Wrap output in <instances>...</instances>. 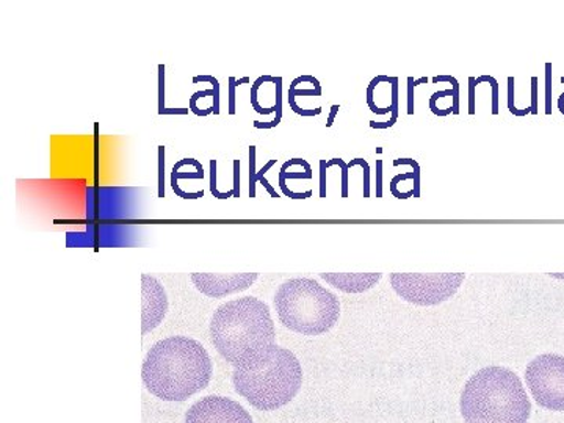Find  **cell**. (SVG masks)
I'll return each mask as SVG.
<instances>
[{"mask_svg":"<svg viewBox=\"0 0 564 423\" xmlns=\"http://www.w3.org/2000/svg\"><path fill=\"white\" fill-rule=\"evenodd\" d=\"M210 339L234 369L262 361L276 347V333L269 304L254 296L232 300L215 311Z\"/></svg>","mask_w":564,"mask_h":423,"instance_id":"obj_1","label":"cell"},{"mask_svg":"<svg viewBox=\"0 0 564 423\" xmlns=\"http://www.w3.org/2000/svg\"><path fill=\"white\" fill-rule=\"evenodd\" d=\"M212 359L198 340L173 336L152 345L144 358L143 383L163 402H185L210 383Z\"/></svg>","mask_w":564,"mask_h":423,"instance_id":"obj_2","label":"cell"},{"mask_svg":"<svg viewBox=\"0 0 564 423\" xmlns=\"http://www.w3.org/2000/svg\"><path fill=\"white\" fill-rule=\"evenodd\" d=\"M462 413L467 423H527L532 403L513 370L486 367L464 386Z\"/></svg>","mask_w":564,"mask_h":423,"instance_id":"obj_3","label":"cell"},{"mask_svg":"<svg viewBox=\"0 0 564 423\" xmlns=\"http://www.w3.org/2000/svg\"><path fill=\"white\" fill-rule=\"evenodd\" d=\"M232 383L251 406L274 411L291 403L302 389V364L291 350L276 345L254 366L234 369Z\"/></svg>","mask_w":564,"mask_h":423,"instance_id":"obj_4","label":"cell"},{"mask_svg":"<svg viewBox=\"0 0 564 423\" xmlns=\"http://www.w3.org/2000/svg\"><path fill=\"white\" fill-rule=\"evenodd\" d=\"M273 302L282 325L303 336H321L339 322V299L311 278L285 281Z\"/></svg>","mask_w":564,"mask_h":423,"instance_id":"obj_5","label":"cell"},{"mask_svg":"<svg viewBox=\"0 0 564 423\" xmlns=\"http://www.w3.org/2000/svg\"><path fill=\"white\" fill-rule=\"evenodd\" d=\"M464 278V273H392L391 284L404 302L436 306L458 292Z\"/></svg>","mask_w":564,"mask_h":423,"instance_id":"obj_6","label":"cell"},{"mask_svg":"<svg viewBox=\"0 0 564 423\" xmlns=\"http://www.w3.org/2000/svg\"><path fill=\"white\" fill-rule=\"evenodd\" d=\"M525 380L540 406L564 411V356H538L527 367Z\"/></svg>","mask_w":564,"mask_h":423,"instance_id":"obj_7","label":"cell"},{"mask_svg":"<svg viewBox=\"0 0 564 423\" xmlns=\"http://www.w3.org/2000/svg\"><path fill=\"white\" fill-rule=\"evenodd\" d=\"M185 423H254L242 404L220 395L204 397L185 414Z\"/></svg>","mask_w":564,"mask_h":423,"instance_id":"obj_8","label":"cell"},{"mask_svg":"<svg viewBox=\"0 0 564 423\" xmlns=\"http://www.w3.org/2000/svg\"><path fill=\"white\" fill-rule=\"evenodd\" d=\"M259 273H193L192 282L195 288L210 299H223L250 289L258 280Z\"/></svg>","mask_w":564,"mask_h":423,"instance_id":"obj_9","label":"cell"},{"mask_svg":"<svg viewBox=\"0 0 564 423\" xmlns=\"http://www.w3.org/2000/svg\"><path fill=\"white\" fill-rule=\"evenodd\" d=\"M141 293H143L141 333L148 334L158 328L169 313V296L161 282L150 274L141 276Z\"/></svg>","mask_w":564,"mask_h":423,"instance_id":"obj_10","label":"cell"},{"mask_svg":"<svg viewBox=\"0 0 564 423\" xmlns=\"http://www.w3.org/2000/svg\"><path fill=\"white\" fill-rule=\"evenodd\" d=\"M408 165L413 173L397 174L391 181L392 195L397 199L421 198V165L414 159H397L393 166Z\"/></svg>","mask_w":564,"mask_h":423,"instance_id":"obj_11","label":"cell"},{"mask_svg":"<svg viewBox=\"0 0 564 423\" xmlns=\"http://www.w3.org/2000/svg\"><path fill=\"white\" fill-rule=\"evenodd\" d=\"M322 280L345 293L370 291L381 281V273H321Z\"/></svg>","mask_w":564,"mask_h":423,"instance_id":"obj_12","label":"cell"},{"mask_svg":"<svg viewBox=\"0 0 564 423\" xmlns=\"http://www.w3.org/2000/svg\"><path fill=\"white\" fill-rule=\"evenodd\" d=\"M204 170L202 162L196 161V159H184V161H180L176 165L173 166L172 173V187L174 193H176L180 198L184 199H198L203 198L204 192L196 193H185L180 188V184L177 181L180 180H203Z\"/></svg>","mask_w":564,"mask_h":423,"instance_id":"obj_13","label":"cell"},{"mask_svg":"<svg viewBox=\"0 0 564 423\" xmlns=\"http://www.w3.org/2000/svg\"><path fill=\"white\" fill-rule=\"evenodd\" d=\"M274 163H276V161H270L263 166L261 172H256V147H250V198H256V184H258V181L261 182L262 187L272 195V198H280V195H278L276 191L270 185V182L263 177V174L269 172Z\"/></svg>","mask_w":564,"mask_h":423,"instance_id":"obj_14","label":"cell"},{"mask_svg":"<svg viewBox=\"0 0 564 423\" xmlns=\"http://www.w3.org/2000/svg\"><path fill=\"white\" fill-rule=\"evenodd\" d=\"M199 82H209V84L214 85V115L220 113V84L215 79L214 76H196L193 77V84H199Z\"/></svg>","mask_w":564,"mask_h":423,"instance_id":"obj_15","label":"cell"},{"mask_svg":"<svg viewBox=\"0 0 564 423\" xmlns=\"http://www.w3.org/2000/svg\"><path fill=\"white\" fill-rule=\"evenodd\" d=\"M485 82H488V84H491L492 88V115H499V84H497V80L494 79L491 76H481V77H475V84L480 85L485 84Z\"/></svg>","mask_w":564,"mask_h":423,"instance_id":"obj_16","label":"cell"},{"mask_svg":"<svg viewBox=\"0 0 564 423\" xmlns=\"http://www.w3.org/2000/svg\"><path fill=\"white\" fill-rule=\"evenodd\" d=\"M210 192L214 195V198L217 199H228L232 198L234 191L220 193L217 188V161H210Z\"/></svg>","mask_w":564,"mask_h":423,"instance_id":"obj_17","label":"cell"},{"mask_svg":"<svg viewBox=\"0 0 564 423\" xmlns=\"http://www.w3.org/2000/svg\"><path fill=\"white\" fill-rule=\"evenodd\" d=\"M508 109L514 117H525V115L532 113V109L519 110L514 106V77H508Z\"/></svg>","mask_w":564,"mask_h":423,"instance_id":"obj_18","label":"cell"},{"mask_svg":"<svg viewBox=\"0 0 564 423\" xmlns=\"http://www.w3.org/2000/svg\"><path fill=\"white\" fill-rule=\"evenodd\" d=\"M356 165H361L364 170V198H370V165L364 159H355L348 163V170Z\"/></svg>","mask_w":564,"mask_h":423,"instance_id":"obj_19","label":"cell"},{"mask_svg":"<svg viewBox=\"0 0 564 423\" xmlns=\"http://www.w3.org/2000/svg\"><path fill=\"white\" fill-rule=\"evenodd\" d=\"M552 113V63H545V115Z\"/></svg>","mask_w":564,"mask_h":423,"instance_id":"obj_20","label":"cell"},{"mask_svg":"<svg viewBox=\"0 0 564 423\" xmlns=\"http://www.w3.org/2000/svg\"><path fill=\"white\" fill-rule=\"evenodd\" d=\"M165 196V147H159V198Z\"/></svg>","mask_w":564,"mask_h":423,"instance_id":"obj_21","label":"cell"},{"mask_svg":"<svg viewBox=\"0 0 564 423\" xmlns=\"http://www.w3.org/2000/svg\"><path fill=\"white\" fill-rule=\"evenodd\" d=\"M437 82H448L452 84V88H454L455 96L454 102H452V107H454V115H459V84L455 77L452 76H436L433 77V84H437Z\"/></svg>","mask_w":564,"mask_h":423,"instance_id":"obj_22","label":"cell"},{"mask_svg":"<svg viewBox=\"0 0 564 423\" xmlns=\"http://www.w3.org/2000/svg\"><path fill=\"white\" fill-rule=\"evenodd\" d=\"M334 165H339L343 170V198H348V163H345L343 159H333V161L326 162V169H332Z\"/></svg>","mask_w":564,"mask_h":423,"instance_id":"obj_23","label":"cell"},{"mask_svg":"<svg viewBox=\"0 0 564 423\" xmlns=\"http://www.w3.org/2000/svg\"><path fill=\"white\" fill-rule=\"evenodd\" d=\"M165 109V65H159V115Z\"/></svg>","mask_w":564,"mask_h":423,"instance_id":"obj_24","label":"cell"},{"mask_svg":"<svg viewBox=\"0 0 564 423\" xmlns=\"http://www.w3.org/2000/svg\"><path fill=\"white\" fill-rule=\"evenodd\" d=\"M288 180H313V170L311 172H304V173H288V172H280V187L285 188L288 185H285V182Z\"/></svg>","mask_w":564,"mask_h":423,"instance_id":"obj_25","label":"cell"},{"mask_svg":"<svg viewBox=\"0 0 564 423\" xmlns=\"http://www.w3.org/2000/svg\"><path fill=\"white\" fill-rule=\"evenodd\" d=\"M289 106L291 109L295 111L296 115H302V117H317V115L322 113V107H317L315 110H304L299 104L295 102V96L289 93Z\"/></svg>","mask_w":564,"mask_h":423,"instance_id":"obj_26","label":"cell"},{"mask_svg":"<svg viewBox=\"0 0 564 423\" xmlns=\"http://www.w3.org/2000/svg\"><path fill=\"white\" fill-rule=\"evenodd\" d=\"M274 87H276V104H274V107H276V118H274V121L281 122V118H282V79H281V77H276V82H274Z\"/></svg>","mask_w":564,"mask_h":423,"instance_id":"obj_27","label":"cell"},{"mask_svg":"<svg viewBox=\"0 0 564 423\" xmlns=\"http://www.w3.org/2000/svg\"><path fill=\"white\" fill-rule=\"evenodd\" d=\"M236 77H229V115H236Z\"/></svg>","mask_w":564,"mask_h":423,"instance_id":"obj_28","label":"cell"},{"mask_svg":"<svg viewBox=\"0 0 564 423\" xmlns=\"http://www.w3.org/2000/svg\"><path fill=\"white\" fill-rule=\"evenodd\" d=\"M414 77H408V115H414Z\"/></svg>","mask_w":564,"mask_h":423,"instance_id":"obj_29","label":"cell"},{"mask_svg":"<svg viewBox=\"0 0 564 423\" xmlns=\"http://www.w3.org/2000/svg\"><path fill=\"white\" fill-rule=\"evenodd\" d=\"M234 198H240V161H234Z\"/></svg>","mask_w":564,"mask_h":423,"instance_id":"obj_30","label":"cell"},{"mask_svg":"<svg viewBox=\"0 0 564 423\" xmlns=\"http://www.w3.org/2000/svg\"><path fill=\"white\" fill-rule=\"evenodd\" d=\"M377 198H383V161H377Z\"/></svg>","mask_w":564,"mask_h":423,"instance_id":"obj_31","label":"cell"},{"mask_svg":"<svg viewBox=\"0 0 564 423\" xmlns=\"http://www.w3.org/2000/svg\"><path fill=\"white\" fill-rule=\"evenodd\" d=\"M475 88H477V84H475V77H469V115H475V109H477Z\"/></svg>","mask_w":564,"mask_h":423,"instance_id":"obj_32","label":"cell"},{"mask_svg":"<svg viewBox=\"0 0 564 423\" xmlns=\"http://www.w3.org/2000/svg\"><path fill=\"white\" fill-rule=\"evenodd\" d=\"M397 120H399V110L393 111L391 120L386 122H375L370 121V128L372 129H389L392 128L393 124H395Z\"/></svg>","mask_w":564,"mask_h":423,"instance_id":"obj_33","label":"cell"},{"mask_svg":"<svg viewBox=\"0 0 564 423\" xmlns=\"http://www.w3.org/2000/svg\"><path fill=\"white\" fill-rule=\"evenodd\" d=\"M532 109L533 115H538V77H532Z\"/></svg>","mask_w":564,"mask_h":423,"instance_id":"obj_34","label":"cell"},{"mask_svg":"<svg viewBox=\"0 0 564 423\" xmlns=\"http://www.w3.org/2000/svg\"><path fill=\"white\" fill-rule=\"evenodd\" d=\"M326 161H321V198H326Z\"/></svg>","mask_w":564,"mask_h":423,"instance_id":"obj_35","label":"cell"},{"mask_svg":"<svg viewBox=\"0 0 564 423\" xmlns=\"http://www.w3.org/2000/svg\"><path fill=\"white\" fill-rule=\"evenodd\" d=\"M289 93H291V95L295 96H322V91H318V90H315V88H313V90H295V91H291L289 90Z\"/></svg>","mask_w":564,"mask_h":423,"instance_id":"obj_36","label":"cell"},{"mask_svg":"<svg viewBox=\"0 0 564 423\" xmlns=\"http://www.w3.org/2000/svg\"><path fill=\"white\" fill-rule=\"evenodd\" d=\"M340 106H333L332 113H329L328 121H326V128H332L334 120H336L337 113H339Z\"/></svg>","mask_w":564,"mask_h":423,"instance_id":"obj_37","label":"cell"},{"mask_svg":"<svg viewBox=\"0 0 564 423\" xmlns=\"http://www.w3.org/2000/svg\"><path fill=\"white\" fill-rule=\"evenodd\" d=\"M278 124H280V122H276L274 120L272 122L254 121L256 129H273L276 128Z\"/></svg>","mask_w":564,"mask_h":423,"instance_id":"obj_38","label":"cell"},{"mask_svg":"<svg viewBox=\"0 0 564 423\" xmlns=\"http://www.w3.org/2000/svg\"><path fill=\"white\" fill-rule=\"evenodd\" d=\"M188 109H165L162 115H187Z\"/></svg>","mask_w":564,"mask_h":423,"instance_id":"obj_39","label":"cell"},{"mask_svg":"<svg viewBox=\"0 0 564 423\" xmlns=\"http://www.w3.org/2000/svg\"><path fill=\"white\" fill-rule=\"evenodd\" d=\"M422 84H429V79H426V77H421V79H417L414 82L415 87H417V85H422Z\"/></svg>","mask_w":564,"mask_h":423,"instance_id":"obj_40","label":"cell"},{"mask_svg":"<svg viewBox=\"0 0 564 423\" xmlns=\"http://www.w3.org/2000/svg\"><path fill=\"white\" fill-rule=\"evenodd\" d=\"M562 82H563V84H564V76L562 77Z\"/></svg>","mask_w":564,"mask_h":423,"instance_id":"obj_41","label":"cell"}]
</instances>
